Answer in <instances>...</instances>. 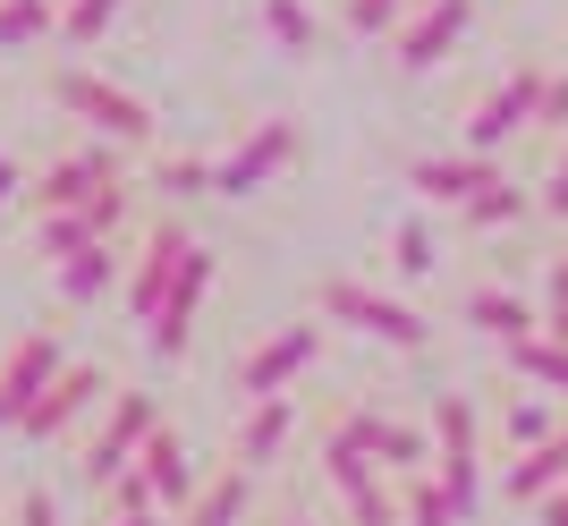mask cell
<instances>
[{"instance_id": "obj_20", "label": "cell", "mask_w": 568, "mask_h": 526, "mask_svg": "<svg viewBox=\"0 0 568 526\" xmlns=\"http://www.w3.org/2000/svg\"><path fill=\"white\" fill-rule=\"evenodd\" d=\"M560 484H568V425L551 433L544 451H518V458H509V476H500V493H509L518 509H544L551 493H560Z\"/></svg>"}, {"instance_id": "obj_21", "label": "cell", "mask_w": 568, "mask_h": 526, "mask_svg": "<svg viewBox=\"0 0 568 526\" xmlns=\"http://www.w3.org/2000/svg\"><path fill=\"white\" fill-rule=\"evenodd\" d=\"M246 509H255V476H246V467H221V476H204V493L179 509V526H246Z\"/></svg>"}, {"instance_id": "obj_7", "label": "cell", "mask_w": 568, "mask_h": 526, "mask_svg": "<svg viewBox=\"0 0 568 526\" xmlns=\"http://www.w3.org/2000/svg\"><path fill=\"white\" fill-rule=\"evenodd\" d=\"M288 162H297V120H263L255 136H237L230 153L213 162V195H230V204H237V195H263Z\"/></svg>"}, {"instance_id": "obj_23", "label": "cell", "mask_w": 568, "mask_h": 526, "mask_svg": "<svg viewBox=\"0 0 568 526\" xmlns=\"http://www.w3.org/2000/svg\"><path fill=\"white\" fill-rule=\"evenodd\" d=\"M509 374H518V383H535V391H560V399H568V348H560V340H544V332L509 348Z\"/></svg>"}, {"instance_id": "obj_35", "label": "cell", "mask_w": 568, "mask_h": 526, "mask_svg": "<svg viewBox=\"0 0 568 526\" xmlns=\"http://www.w3.org/2000/svg\"><path fill=\"white\" fill-rule=\"evenodd\" d=\"M535 204H544L551 221H568V153H560V162H551V179H544V188H535Z\"/></svg>"}, {"instance_id": "obj_1", "label": "cell", "mask_w": 568, "mask_h": 526, "mask_svg": "<svg viewBox=\"0 0 568 526\" xmlns=\"http://www.w3.org/2000/svg\"><path fill=\"white\" fill-rule=\"evenodd\" d=\"M51 102H60L69 120H85L94 136H111V144H153V128H162L136 85H119V77H102V69H60L51 77Z\"/></svg>"}, {"instance_id": "obj_25", "label": "cell", "mask_w": 568, "mask_h": 526, "mask_svg": "<svg viewBox=\"0 0 568 526\" xmlns=\"http://www.w3.org/2000/svg\"><path fill=\"white\" fill-rule=\"evenodd\" d=\"M399 509H407V526H467V509L450 502V484H442V476H407Z\"/></svg>"}, {"instance_id": "obj_18", "label": "cell", "mask_w": 568, "mask_h": 526, "mask_svg": "<svg viewBox=\"0 0 568 526\" xmlns=\"http://www.w3.org/2000/svg\"><path fill=\"white\" fill-rule=\"evenodd\" d=\"M136 467H144V484H153V502H162V509H187L195 493H204V467H195V451H187L170 425L136 451Z\"/></svg>"}, {"instance_id": "obj_12", "label": "cell", "mask_w": 568, "mask_h": 526, "mask_svg": "<svg viewBox=\"0 0 568 526\" xmlns=\"http://www.w3.org/2000/svg\"><path fill=\"white\" fill-rule=\"evenodd\" d=\"M204 297H213V255L195 246V255H187V272H179V289H170V297H162V314H153V332H144L162 365H179V357H187V340H195V314H204Z\"/></svg>"}, {"instance_id": "obj_41", "label": "cell", "mask_w": 568, "mask_h": 526, "mask_svg": "<svg viewBox=\"0 0 568 526\" xmlns=\"http://www.w3.org/2000/svg\"><path fill=\"white\" fill-rule=\"evenodd\" d=\"M560 493H568V484H560Z\"/></svg>"}, {"instance_id": "obj_40", "label": "cell", "mask_w": 568, "mask_h": 526, "mask_svg": "<svg viewBox=\"0 0 568 526\" xmlns=\"http://www.w3.org/2000/svg\"><path fill=\"white\" fill-rule=\"evenodd\" d=\"M288 526H306V518H288Z\"/></svg>"}, {"instance_id": "obj_3", "label": "cell", "mask_w": 568, "mask_h": 526, "mask_svg": "<svg viewBox=\"0 0 568 526\" xmlns=\"http://www.w3.org/2000/svg\"><path fill=\"white\" fill-rule=\"evenodd\" d=\"M153 433H162V399H153V391H111V416H102L94 442H85V484L111 493V484L136 467V451Z\"/></svg>"}, {"instance_id": "obj_13", "label": "cell", "mask_w": 568, "mask_h": 526, "mask_svg": "<svg viewBox=\"0 0 568 526\" xmlns=\"http://www.w3.org/2000/svg\"><path fill=\"white\" fill-rule=\"evenodd\" d=\"M102 399H111V374H102V365H69V374L34 399V416H26L18 433H26V442H60V433H69L77 416H94Z\"/></svg>"}, {"instance_id": "obj_27", "label": "cell", "mask_w": 568, "mask_h": 526, "mask_svg": "<svg viewBox=\"0 0 568 526\" xmlns=\"http://www.w3.org/2000/svg\"><path fill=\"white\" fill-rule=\"evenodd\" d=\"M526 213H535V195H526V188H509V179H493V188L475 195V204H467L458 221H467V230H509V221H526Z\"/></svg>"}, {"instance_id": "obj_38", "label": "cell", "mask_w": 568, "mask_h": 526, "mask_svg": "<svg viewBox=\"0 0 568 526\" xmlns=\"http://www.w3.org/2000/svg\"><path fill=\"white\" fill-rule=\"evenodd\" d=\"M535 526H568V493H551V502L535 509Z\"/></svg>"}, {"instance_id": "obj_28", "label": "cell", "mask_w": 568, "mask_h": 526, "mask_svg": "<svg viewBox=\"0 0 568 526\" xmlns=\"http://www.w3.org/2000/svg\"><path fill=\"white\" fill-rule=\"evenodd\" d=\"M390 263H399V281H433L442 246H433V230H425V221H399V230H390Z\"/></svg>"}, {"instance_id": "obj_19", "label": "cell", "mask_w": 568, "mask_h": 526, "mask_svg": "<svg viewBox=\"0 0 568 526\" xmlns=\"http://www.w3.org/2000/svg\"><path fill=\"white\" fill-rule=\"evenodd\" d=\"M458 314H467V332L500 340V348H518V340H535V332H544V314L526 306L518 289H493V281H484V289H467V306H458Z\"/></svg>"}, {"instance_id": "obj_26", "label": "cell", "mask_w": 568, "mask_h": 526, "mask_svg": "<svg viewBox=\"0 0 568 526\" xmlns=\"http://www.w3.org/2000/svg\"><path fill=\"white\" fill-rule=\"evenodd\" d=\"M560 425H568V416H551V399H509V416H500V442H509V451H544Z\"/></svg>"}, {"instance_id": "obj_22", "label": "cell", "mask_w": 568, "mask_h": 526, "mask_svg": "<svg viewBox=\"0 0 568 526\" xmlns=\"http://www.w3.org/2000/svg\"><path fill=\"white\" fill-rule=\"evenodd\" d=\"M119 289V246L102 239V246H77L69 263H60V297L69 306H94V297H111Z\"/></svg>"}, {"instance_id": "obj_31", "label": "cell", "mask_w": 568, "mask_h": 526, "mask_svg": "<svg viewBox=\"0 0 568 526\" xmlns=\"http://www.w3.org/2000/svg\"><path fill=\"white\" fill-rule=\"evenodd\" d=\"M339 502H348V526H407V509H399V493H390V484H365V493H339Z\"/></svg>"}, {"instance_id": "obj_15", "label": "cell", "mask_w": 568, "mask_h": 526, "mask_svg": "<svg viewBox=\"0 0 568 526\" xmlns=\"http://www.w3.org/2000/svg\"><path fill=\"white\" fill-rule=\"evenodd\" d=\"M339 433H348L374 467H399V476H416V467L433 458V433L399 425V416H374V407H348V416H339Z\"/></svg>"}, {"instance_id": "obj_29", "label": "cell", "mask_w": 568, "mask_h": 526, "mask_svg": "<svg viewBox=\"0 0 568 526\" xmlns=\"http://www.w3.org/2000/svg\"><path fill=\"white\" fill-rule=\"evenodd\" d=\"M263 26H272V43H281V51H297V60H306V51L323 43V26H314L306 9H297V0H263Z\"/></svg>"}, {"instance_id": "obj_37", "label": "cell", "mask_w": 568, "mask_h": 526, "mask_svg": "<svg viewBox=\"0 0 568 526\" xmlns=\"http://www.w3.org/2000/svg\"><path fill=\"white\" fill-rule=\"evenodd\" d=\"M18 195H26V170L9 162V153H0V213H9V204H18Z\"/></svg>"}, {"instance_id": "obj_5", "label": "cell", "mask_w": 568, "mask_h": 526, "mask_svg": "<svg viewBox=\"0 0 568 526\" xmlns=\"http://www.w3.org/2000/svg\"><path fill=\"white\" fill-rule=\"evenodd\" d=\"M119 153H128V144H111V136H94V144H77V153H60V162H51L43 179L26 188L34 221H43V213H77V204H94L102 188H128V179H119Z\"/></svg>"}, {"instance_id": "obj_39", "label": "cell", "mask_w": 568, "mask_h": 526, "mask_svg": "<svg viewBox=\"0 0 568 526\" xmlns=\"http://www.w3.org/2000/svg\"><path fill=\"white\" fill-rule=\"evenodd\" d=\"M111 526H162V518H153V509H144V518H111Z\"/></svg>"}, {"instance_id": "obj_36", "label": "cell", "mask_w": 568, "mask_h": 526, "mask_svg": "<svg viewBox=\"0 0 568 526\" xmlns=\"http://www.w3.org/2000/svg\"><path fill=\"white\" fill-rule=\"evenodd\" d=\"M535 128H568V77H551V85H544V111H535Z\"/></svg>"}, {"instance_id": "obj_30", "label": "cell", "mask_w": 568, "mask_h": 526, "mask_svg": "<svg viewBox=\"0 0 568 526\" xmlns=\"http://www.w3.org/2000/svg\"><path fill=\"white\" fill-rule=\"evenodd\" d=\"M111 18H119V0H69V9H60V43H69V51L102 43V34H111Z\"/></svg>"}, {"instance_id": "obj_11", "label": "cell", "mask_w": 568, "mask_h": 526, "mask_svg": "<svg viewBox=\"0 0 568 526\" xmlns=\"http://www.w3.org/2000/svg\"><path fill=\"white\" fill-rule=\"evenodd\" d=\"M187 255H195V239L179 230V221H162L153 239H144V255H136V272H128V314H136L144 332H153V314H162V297L179 289V272H187Z\"/></svg>"}, {"instance_id": "obj_32", "label": "cell", "mask_w": 568, "mask_h": 526, "mask_svg": "<svg viewBox=\"0 0 568 526\" xmlns=\"http://www.w3.org/2000/svg\"><path fill=\"white\" fill-rule=\"evenodd\" d=\"M153 188H162V195H213V162L170 153V162H153Z\"/></svg>"}, {"instance_id": "obj_24", "label": "cell", "mask_w": 568, "mask_h": 526, "mask_svg": "<svg viewBox=\"0 0 568 526\" xmlns=\"http://www.w3.org/2000/svg\"><path fill=\"white\" fill-rule=\"evenodd\" d=\"M60 34V0H0V51H26Z\"/></svg>"}, {"instance_id": "obj_17", "label": "cell", "mask_w": 568, "mask_h": 526, "mask_svg": "<svg viewBox=\"0 0 568 526\" xmlns=\"http://www.w3.org/2000/svg\"><path fill=\"white\" fill-rule=\"evenodd\" d=\"M288 442H297V399H288V391H281V399H246V416H237V458H230V467L263 476Z\"/></svg>"}, {"instance_id": "obj_4", "label": "cell", "mask_w": 568, "mask_h": 526, "mask_svg": "<svg viewBox=\"0 0 568 526\" xmlns=\"http://www.w3.org/2000/svg\"><path fill=\"white\" fill-rule=\"evenodd\" d=\"M484 425H475V399L467 391H442L433 399V467H442V484H450V502L475 518V502H484Z\"/></svg>"}, {"instance_id": "obj_16", "label": "cell", "mask_w": 568, "mask_h": 526, "mask_svg": "<svg viewBox=\"0 0 568 526\" xmlns=\"http://www.w3.org/2000/svg\"><path fill=\"white\" fill-rule=\"evenodd\" d=\"M493 179H500L493 153H425V162L407 170V188L425 195V204H458V213H467V204L493 188Z\"/></svg>"}, {"instance_id": "obj_10", "label": "cell", "mask_w": 568, "mask_h": 526, "mask_svg": "<svg viewBox=\"0 0 568 526\" xmlns=\"http://www.w3.org/2000/svg\"><path fill=\"white\" fill-rule=\"evenodd\" d=\"M467 26H475V0H425V9L390 34V43H399L390 60H399L407 77H425V69H442V60L467 43Z\"/></svg>"}, {"instance_id": "obj_9", "label": "cell", "mask_w": 568, "mask_h": 526, "mask_svg": "<svg viewBox=\"0 0 568 526\" xmlns=\"http://www.w3.org/2000/svg\"><path fill=\"white\" fill-rule=\"evenodd\" d=\"M314 357H323V323H281L255 357L237 365V391H246V399H281V391L297 383Z\"/></svg>"}, {"instance_id": "obj_8", "label": "cell", "mask_w": 568, "mask_h": 526, "mask_svg": "<svg viewBox=\"0 0 568 526\" xmlns=\"http://www.w3.org/2000/svg\"><path fill=\"white\" fill-rule=\"evenodd\" d=\"M544 85H551V69H518L509 85H493V94L467 111V153H500L518 128H535V111H544Z\"/></svg>"}, {"instance_id": "obj_34", "label": "cell", "mask_w": 568, "mask_h": 526, "mask_svg": "<svg viewBox=\"0 0 568 526\" xmlns=\"http://www.w3.org/2000/svg\"><path fill=\"white\" fill-rule=\"evenodd\" d=\"M399 9L407 0H348V26L356 34H399Z\"/></svg>"}, {"instance_id": "obj_6", "label": "cell", "mask_w": 568, "mask_h": 526, "mask_svg": "<svg viewBox=\"0 0 568 526\" xmlns=\"http://www.w3.org/2000/svg\"><path fill=\"white\" fill-rule=\"evenodd\" d=\"M69 348H60V332H26L9 340V357H0V433H18L26 416H34V399H43L60 374H69Z\"/></svg>"}, {"instance_id": "obj_33", "label": "cell", "mask_w": 568, "mask_h": 526, "mask_svg": "<svg viewBox=\"0 0 568 526\" xmlns=\"http://www.w3.org/2000/svg\"><path fill=\"white\" fill-rule=\"evenodd\" d=\"M144 509H162V502H153V484H144V467H128V476L111 484V518H144Z\"/></svg>"}, {"instance_id": "obj_14", "label": "cell", "mask_w": 568, "mask_h": 526, "mask_svg": "<svg viewBox=\"0 0 568 526\" xmlns=\"http://www.w3.org/2000/svg\"><path fill=\"white\" fill-rule=\"evenodd\" d=\"M119 221H128V188H102L94 204H77V213H43L34 221V246H43L51 263H69L77 246H102Z\"/></svg>"}, {"instance_id": "obj_2", "label": "cell", "mask_w": 568, "mask_h": 526, "mask_svg": "<svg viewBox=\"0 0 568 526\" xmlns=\"http://www.w3.org/2000/svg\"><path fill=\"white\" fill-rule=\"evenodd\" d=\"M314 306H323V323H348L356 340H374V348H399V357H416L433 340V323L407 297H390V289H365V281H323L314 289Z\"/></svg>"}]
</instances>
